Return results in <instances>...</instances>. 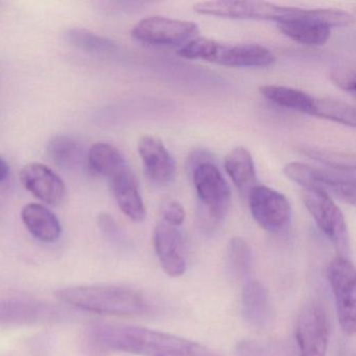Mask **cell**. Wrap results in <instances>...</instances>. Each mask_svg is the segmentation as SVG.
Wrapping results in <instances>:
<instances>
[{
	"label": "cell",
	"mask_w": 356,
	"mask_h": 356,
	"mask_svg": "<svg viewBox=\"0 0 356 356\" xmlns=\"http://www.w3.org/2000/svg\"><path fill=\"white\" fill-rule=\"evenodd\" d=\"M353 22V16L341 10L300 9L293 17L277 22V28L300 44L321 47L330 38L331 29L349 26Z\"/></svg>",
	"instance_id": "obj_4"
},
{
	"label": "cell",
	"mask_w": 356,
	"mask_h": 356,
	"mask_svg": "<svg viewBox=\"0 0 356 356\" xmlns=\"http://www.w3.org/2000/svg\"><path fill=\"white\" fill-rule=\"evenodd\" d=\"M300 9L266 1H204L193 6V10L202 15L228 19L268 20L276 24L297 15Z\"/></svg>",
	"instance_id": "obj_9"
},
{
	"label": "cell",
	"mask_w": 356,
	"mask_h": 356,
	"mask_svg": "<svg viewBox=\"0 0 356 356\" xmlns=\"http://www.w3.org/2000/svg\"><path fill=\"white\" fill-rule=\"evenodd\" d=\"M331 81L341 90L355 95V70L349 66L335 68L330 74Z\"/></svg>",
	"instance_id": "obj_28"
},
{
	"label": "cell",
	"mask_w": 356,
	"mask_h": 356,
	"mask_svg": "<svg viewBox=\"0 0 356 356\" xmlns=\"http://www.w3.org/2000/svg\"><path fill=\"white\" fill-rule=\"evenodd\" d=\"M85 341L93 355L118 352L138 356H222L191 339L120 323H93L87 328Z\"/></svg>",
	"instance_id": "obj_1"
},
{
	"label": "cell",
	"mask_w": 356,
	"mask_h": 356,
	"mask_svg": "<svg viewBox=\"0 0 356 356\" xmlns=\"http://www.w3.org/2000/svg\"><path fill=\"white\" fill-rule=\"evenodd\" d=\"M10 168L7 162L0 158V182H3L9 176Z\"/></svg>",
	"instance_id": "obj_31"
},
{
	"label": "cell",
	"mask_w": 356,
	"mask_h": 356,
	"mask_svg": "<svg viewBox=\"0 0 356 356\" xmlns=\"http://www.w3.org/2000/svg\"><path fill=\"white\" fill-rule=\"evenodd\" d=\"M22 218L29 232L41 243L59 241L62 226L53 211L38 203L26 204L22 210Z\"/></svg>",
	"instance_id": "obj_16"
},
{
	"label": "cell",
	"mask_w": 356,
	"mask_h": 356,
	"mask_svg": "<svg viewBox=\"0 0 356 356\" xmlns=\"http://www.w3.org/2000/svg\"><path fill=\"white\" fill-rule=\"evenodd\" d=\"M154 247L164 272L172 278L187 270V249L184 235L178 227L160 222L154 231Z\"/></svg>",
	"instance_id": "obj_13"
},
{
	"label": "cell",
	"mask_w": 356,
	"mask_h": 356,
	"mask_svg": "<svg viewBox=\"0 0 356 356\" xmlns=\"http://www.w3.org/2000/svg\"><path fill=\"white\" fill-rule=\"evenodd\" d=\"M283 174L303 189L323 191L348 205L355 204L354 175L331 172L297 161L287 163L283 168Z\"/></svg>",
	"instance_id": "obj_5"
},
{
	"label": "cell",
	"mask_w": 356,
	"mask_h": 356,
	"mask_svg": "<svg viewBox=\"0 0 356 356\" xmlns=\"http://www.w3.org/2000/svg\"><path fill=\"white\" fill-rule=\"evenodd\" d=\"M225 170L241 193H250L255 186L256 170L251 153L245 147L231 149L224 161Z\"/></svg>",
	"instance_id": "obj_21"
},
{
	"label": "cell",
	"mask_w": 356,
	"mask_h": 356,
	"mask_svg": "<svg viewBox=\"0 0 356 356\" xmlns=\"http://www.w3.org/2000/svg\"><path fill=\"white\" fill-rule=\"evenodd\" d=\"M227 262L235 276L243 278L253 268V252L249 243L241 237H233L227 247Z\"/></svg>",
	"instance_id": "obj_25"
},
{
	"label": "cell",
	"mask_w": 356,
	"mask_h": 356,
	"mask_svg": "<svg viewBox=\"0 0 356 356\" xmlns=\"http://www.w3.org/2000/svg\"><path fill=\"white\" fill-rule=\"evenodd\" d=\"M62 303L91 314L138 316L147 310L145 297L136 289L114 284L74 285L56 291Z\"/></svg>",
	"instance_id": "obj_2"
},
{
	"label": "cell",
	"mask_w": 356,
	"mask_h": 356,
	"mask_svg": "<svg viewBox=\"0 0 356 356\" xmlns=\"http://www.w3.org/2000/svg\"><path fill=\"white\" fill-rule=\"evenodd\" d=\"M199 32V26L193 22L149 16L137 22L131 35L136 40L149 44L174 45L189 42L197 38Z\"/></svg>",
	"instance_id": "obj_11"
},
{
	"label": "cell",
	"mask_w": 356,
	"mask_h": 356,
	"mask_svg": "<svg viewBox=\"0 0 356 356\" xmlns=\"http://www.w3.org/2000/svg\"><path fill=\"white\" fill-rule=\"evenodd\" d=\"M302 200L320 230L332 241L341 257L350 253L349 233L345 216L332 197L323 191L303 189Z\"/></svg>",
	"instance_id": "obj_6"
},
{
	"label": "cell",
	"mask_w": 356,
	"mask_h": 356,
	"mask_svg": "<svg viewBox=\"0 0 356 356\" xmlns=\"http://www.w3.org/2000/svg\"><path fill=\"white\" fill-rule=\"evenodd\" d=\"M178 54L186 59L204 60L227 67H266L276 61L272 51L261 45L226 44L205 37L189 41Z\"/></svg>",
	"instance_id": "obj_3"
},
{
	"label": "cell",
	"mask_w": 356,
	"mask_h": 356,
	"mask_svg": "<svg viewBox=\"0 0 356 356\" xmlns=\"http://www.w3.org/2000/svg\"><path fill=\"white\" fill-rule=\"evenodd\" d=\"M328 280L339 325L346 335L353 337L356 329V275L349 258L337 256L333 259L328 268Z\"/></svg>",
	"instance_id": "obj_8"
},
{
	"label": "cell",
	"mask_w": 356,
	"mask_h": 356,
	"mask_svg": "<svg viewBox=\"0 0 356 356\" xmlns=\"http://www.w3.org/2000/svg\"><path fill=\"white\" fill-rule=\"evenodd\" d=\"M193 182L200 204L214 224L226 216L231 202V191L216 164L202 162L193 168Z\"/></svg>",
	"instance_id": "obj_7"
},
{
	"label": "cell",
	"mask_w": 356,
	"mask_h": 356,
	"mask_svg": "<svg viewBox=\"0 0 356 356\" xmlns=\"http://www.w3.org/2000/svg\"><path fill=\"white\" fill-rule=\"evenodd\" d=\"M161 214L163 222L172 226L179 227L184 222L186 212L182 204L176 200H164L161 204Z\"/></svg>",
	"instance_id": "obj_27"
},
{
	"label": "cell",
	"mask_w": 356,
	"mask_h": 356,
	"mask_svg": "<svg viewBox=\"0 0 356 356\" xmlns=\"http://www.w3.org/2000/svg\"><path fill=\"white\" fill-rule=\"evenodd\" d=\"M138 153L149 180L158 185H166L174 180L176 162L159 138L151 135L141 137Z\"/></svg>",
	"instance_id": "obj_15"
},
{
	"label": "cell",
	"mask_w": 356,
	"mask_h": 356,
	"mask_svg": "<svg viewBox=\"0 0 356 356\" xmlns=\"http://www.w3.org/2000/svg\"><path fill=\"white\" fill-rule=\"evenodd\" d=\"M47 154L51 161L63 170H76L87 161V153L82 143L67 135H59L51 139Z\"/></svg>",
	"instance_id": "obj_20"
},
{
	"label": "cell",
	"mask_w": 356,
	"mask_h": 356,
	"mask_svg": "<svg viewBox=\"0 0 356 356\" xmlns=\"http://www.w3.org/2000/svg\"><path fill=\"white\" fill-rule=\"evenodd\" d=\"M109 183L122 213L132 222H141L145 220L147 211L132 170L116 177Z\"/></svg>",
	"instance_id": "obj_17"
},
{
	"label": "cell",
	"mask_w": 356,
	"mask_h": 356,
	"mask_svg": "<svg viewBox=\"0 0 356 356\" xmlns=\"http://www.w3.org/2000/svg\"><path fill=\"white\" fill-rule=\"evenodd\" d=\"M329 335L330 324L326 310L320 302H307L300 312L296 326L300 356H326Z\"/></svg>",
	"instance_id": "obj_10"
},
{
	"label": "cell",
	"mask_w": 356,
	"mask_h": 356,
	"mask_svg": "<svg viewBox=\"0 0 356 356\" xmlns=\"http://www.w3.org/2000/svg\"><path fill=\"white\" fill-rule=\"evenodd\" d=\"M249 206L255 222L270 232H280L291 220L289 200L270 187L255 185L249 193Z\"/></svg>",
	"instance_id": "obj_12"
},
{
	"label": "cell",
	"mask_w": 356,
	"mask_h": 356,
	"mask_svg": "<svg viewBox=\"0 0 356 356\" xmlns=\"http://www.w3.org/2000/svg\"><path fill=\"white\" fill-rule=\"evenodd\" d=\"M99 225L102 230L112 238H122V231L112 216H108V214H101L99 218Z\"/></svg>",
	"instance_id": "obj_30"
},
{
	"label": "cell",
	"mask_w": 356,
	"mask_h": 356,
	"mask_svg": "<svg viewBox=\"0 0 356 356\" xmlns=\"http://www.w3.org/2000/svg\"><path fill=\"white\" fill-rule=\"evenodd\" d=\"M87 162L93 172L108 181L130 170L122 154L112 145L106 143H95L87 153Z\"/></svg>",
	"instance_id": "obj_18"
},
{
	"label": "cell",
	"mask_w": 356,
	"mask_h": 356,
	"mask_svg": "<svg viewBox=\"0 0 356 356\" xmlns=\"http://www.w3.org/2000/svg\"><path fill=\"white\" fill-rule=\"evenodd\" d=\"M268 291L260 281H249L241 295V314L249 324L264 327L270 318Z\"/></svg>",
	"instance_id": "obj_19"
},
{
	"label": "cell",
	"mask_w": 356,
	"mask_h": 356,
	"mask_svg": "<svg viewBox=\"0 0 356 356\" xmlns=\"http://www.w3.org/2000/svg\"><path fill=\"white\" fill-rule=\"evenodd\" d=\"M302 151L305 155L314 158L337 172L354 175V170H355L354 156L325 151V149H316V147H303Z\"/></svg>",
	"instance_id": "obj_26"
},
{
	"label": "cell",
	"mask_w": 356,
	"mask_h": 356,
	"mask_svg": "<svg viewBox=\"0 0 356 356\" xmlns=\"http://www.w3.org/2000/svg\"><path fill=\"white\" fill-rule=\"evenodd\" d=\"M20 180L33 195L47 205H59L65 197V183L44 164L30 163L24 166L20 172Z\"/></svg>",
	"instance_id": "obj_14"
},
{
	"label": "cell",
	"mask_w": 356,
	"mask_h": 356,
	"mask_svg": "<svg viewBox=\"0 0 356 356\" xmlns=\"http://www.w3.org/2000/svg\"><path fill=\"white\" fill-rule=\"evenodd\" d=\"M65 38L70 45L86 53L105 55L118 49V45L111 39L85 29H70L66 32Z\"/></svg>",
	"instance_id": "obj_24"
},
{
	"label": "cell",
	"mask_w": 356,
	"mask_h": 356,
	"mask_svg": "<svg viewBox=\"0 0 356 356\" xmlns=\"http://www.w3.org/2000/svg\"><path fill=\"white\" fill-rule=\"evenodd\" d=\"M259 92L279 107L308 114L312 112L314 97L304 91L279 85H264Z\"/></svg>",
	"instance_id": "obj_22"
},
{
	"label": "cell",
	"mask_w": 356,
	"mask_h": 356,
	"mask_svg": "<svg viewBox=\"0 0 356 356\" xmlns=\"http://www.w3.org/2000/svg\"><path fill=\"white\" fill-rule=\"evenodd\" d=\"M236 356H266V350L258 341L245 339L235 347Z\"/></svg>",
	"instance_id": "obj_29"
},
{
	"label": "cell",
	"mask_w": 356,
	"mask_h": 356,
	"mask_svg": "<svg viewBox=\"0 0 356 356\" xmlns=\"http://www.w3.org/2000/svg\"><path fill=\"white\" fill-rule=\"evenodd\" d=\"M309 115L355 128V107L345 102L314 97V106Z\"/></svg>",
	"instance_id": "obj_23"
}]
</instances>
